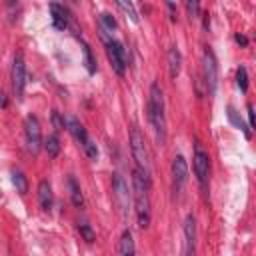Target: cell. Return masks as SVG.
<instances>
[{
	"label": "cell",
	"mask_w": 256,
	"mask_h": 256,
	"mask_svg": "<svg viewBox=\"0 0 256 256\" xmlns=\"http://www.w3.org/2000/svg\"><path fill=\"white\" fill-rule=\"evenodd\" d=\"M116 2V6L136 24L138 22V12H136V8H134V4H132V0H114Z\"/></svg>",
	"instance_id": "21"
},
{
	"label": "cell",
	"mask_w": 256,
	"mask_h": 256,
	"mask_svg": "<svg viewBox=\"0 0 256 256\" xmlns=\"http://www.w3.org/2000/svg\"><path fill=\"white\" fill-rule=\"evenodd\" d=\"M130 150H132V158L136 160L138 168L150 176V158H148V150H146V142L144 136L140 134L138 128H130Z\"/></svg>",
	"instance_id": "4"
},
{
	"label": "cell",
	"mask_w": 256,
	"mask_h": 256,
	"mask_svg": "<svg viewBox=\"0 0 256 256\" xmlns=\"http://www.w3.org/2000/svg\"><path fill=\"white\" fill-rule=\"evenodd\" d=\"M180 68H182V54H180L178 46H172V48L168 50V74H170L172 80L178 78Z\"/></svg>",
	"instance_id": "15"
},
{
	"label": "cell",
	"mask_w": 256,
	"mask_h": 256,
	"mask_svg": "<svg viewBox=\"0 0 256 256\" xmlns=\"http://www.w3.org/2000/svg\"><path fill=\"white\" fill-rule=\"evenodd\" d=\"M236 86L242 90V92H248V72L244 66H240L236 70Z\"/></svg>",
	"instance_id": "24"
},
{
	"label": "cell",
	"mask_w": 256,
	"mask_h": 256,
	"mask_svg": "<svg viewBox=\"0 0 256 256\" xmlns=\"http://www.w3.org/2000/svg\"><path fill=\"white\" fill-rule=\"evenodd\" d=\"M66 184H68V192H70V200H72V204H74L76 208H82V204H84V196H82L80 184L76 182L74 176H68Z\"/></svg>",
	"instance_id": "17"
},
{
	"label": "cell",
	"mask_w": 256,
	"mask_h": 256,
	"mask_svg": "<svg viewBox=\"0 0 256 256\" xmlns=\"http://www.w3.org/2000/svg\"><path fill=\"white\" fill-rule=\"evenodd\" d=\"M186 10H188L190 18H198V14H200V0H186Z\"/></svg>",
	"instance_id": "27"
},
{
	"label": "cell",
	"mask_w": 256,
	"mask_h": 256,
	"mask_svg": "<svg viewBox=\"0 0 256 256\" xmlns=\"http://www.w3.org/2000/svg\"><path fill=\"white\" fill-rule=\"evenodd\" d=\"M106 54H108V60H110V64H112V68H114V72H116L118 76H124L126 66H128L124 46H122L118 40L110 38V40H106Z\"/></svg>",
	"instance_id": "8"
},
{
	"label": "cell",
	"mask_w": 256,
	"mask_h": 256,
	"mask_svg": "<svg viewBox=\"0 0 256 256\" xmlns=\"http://www.w3.org/2000/svg\"><path fill=\"white\" fill-rule=\"evenodd\" d=\"M184 238H186L184 240V244H186L184 252L194 254L196 252V218L192 214H188L184 220Z\"/></svg>",
	"instance_id": "12"
},
{
	"label": "cell",
	"mask_w": 256,
	"mask_h": 256,
	"mask_svg": "<svg viewBox=\"0 0 256 256\" xmlns=\"http://www.w3.org/2000/svg\"><path fill=\"white\" fill-rule=\"evenodd\" d=\"M148 120L156 138L158 146H164L166 142V112H164V94L158 82L150 86L148 92Z\"/></svg>",
	"instance_id": "2"
},
{
	"label": "cell",
	"mask_w": 256,
	"mask_h": 256,
	"mask_svg": "<svg viewBox=\"0 0 256 256\" xmlns=\"http://www.w3.org/2000/svg\"><path fill=\"white\" fill-rule=\"evenodd\" d=\"M228 120H230V122H232V124H234L236 128H240V130H242V132L246 134V138H250V136H252L250 128H248V126H246V124L242 122V118L238 116V112H236V110H234L232 106H228Z\"/></svg>",
	"instance_id": "23"
},
{
	"label": "cell",
	"mask_w": 256,
	"mask_h": 256,
	"mask_svg": "<svg viewBox=\"0 0 256 256\" xmlns=\"http://www.w3.org/2000/svg\"><path fill=\"white\" fill-rule=\"evenodd\" d=\"M12 184H14L16 192H20V194L28 192V178L24 176L22 170H12Z\"/></svg>",
	"instance_id": "20"
},
{
	"label": "cell",
	"mask_w": 256,
	"mask_h": 256,
	"mask_svg": "<svg viewBox=\"0 0 256 256\" xmlns=\"http://www.w3.org/2000/svg\"><path fill=\"white\" fill-rule=\"evenodd\" d=\"M234 40H236L240 46H248V38H246V36H242V34H236V36H234Z\"/></svg>",
	"instance_id": "30"
},
{
	"label": "cell",
	"mask_w": 256,
	"mask_h": 256,
	"mask_svg": "<svg viewBox=\"0 0 256 256\" xmlns=\"http://www.w3.org/2000/svg\"><path fill=\"white\" fill-rule=\"evenodd\" d=\"M78 230H80V234H82V238L88 242V244H92L94 240H96V234H94V230H92V226L88 224V222H80V226H78Z\"/></svg>",
	"instance_id": "25"
},
{
	"label": "cell",
	"mask_w": 256,
	"mask_h": 256,
	"mask_svg": "<svg viewBox=\"0 0 256 256\" xmlns=\"http://www.w3.org/2000/svg\"><path fill=\"white\" fill-rule=\"evenodd\" d=\"M44 150H46L48 158H52V160L60 154V140H58V134H50V136L46 138V142H44Z\"/></svg>",
	"instance_id": "19"
},
{
	"label": "cell",
	"mask_w": 256,
	"mask_h": 256,
	"mask_svg": "<svg viewBox=\"0 0 256 256\" xmlns=\"http://www.w3.org/2000/svg\"><path fill=\"white\" fill-rule=\"evenodd\" d=\"M116 28H118V24H116V20H114V16H112V14H108V12L100 14V32H102L104 42H106V40H110V38L114 36Z\"/></svg>",
	"instance_id": "16"
},
{
	"label": "cell",
	"mask_w": 256,
	"mask_h": 256,
	"mask_svg": "<svg viewBox=\"0 0 256 256\" xmlns=\"http://www.w3.org/2000/svg\"><path fill=\"white\" fill-rule=\"evenodd\" d=\"M112 194H114V200H116V206H118L122 218L126 220L128 210H130V202H132V192L128 190V184L120 172L112 174Z\"/></svg>",
	"instance_id": "3"
},
{
	"label": "cell",
	"mask_w": 256,
	"mask_h": 256,
	"mask_svg": "<svg viewBox=\"0 0 256 256\" xmlns=\"http://www.w3.org/2000/svg\"><path fill=\"white\" fill-rule=\"evenodd\" d=\"M82 58H84V66H86L88 74H94L96 72V60H94L92 50H90V46L86 42H82Z\"/></svg>",
	"instance_id": "22"
},
{
	"label": "cell",
	"mask_w": 256,
	"mask_h": 256,
	"mask_svg": "<svg viewBox=\"0 0 256 256\" xmlns=\"http://www.w3.org/2000/svg\"><path fill=\"white\" fill-rule=\"evenodd\" d=\"M66 130L74 136V140H76L80 146H84V144L88 142V132H86V128L80 124V120L68 118V120H66Z\"/></svg>",
	"instance_id": "14"
},
{
	"label": "cell",
	"mask_w": 256,
	"mask_h": 256,
	"mask_svg": "<svg viewBox=\"0 0 256 256\" xmlns=\"http://www.w3.org/2000/svg\"><path fill=\"white\" fill-rule=\"evenodd\" d=\"M186 180H188V164H186L184 156L178 154L172 160V182H174V190L180 192L184 188Z\"/></svg>",
	"instance_id": "10"
},
{
	"label": "cell",
	"mask_w": 256,
	"mask_h": 256,
	"mask_svg": "<svg viewBox=\"0 0 256 256\" xmlns=\"http://www.w3.org/2000/svg\"><path fill=\"white\" fill-rule=\"evenodd\" d=\"M132 194H134V210L138 218V226L146 230L150 226V176L140 168L132 172Z\"/></svg>",
	"instance_id": "1"
},
{
	"label": "cell",
	"mask_w": 256,
	"mask_h": 256,
	"mask_svg": "<svg viewBox=\"0 0 256 256\" xmlns=\"http://www.w3.org/2000/svg\"><path fill=\"white\" fill-rule=\"evenodd\" d=\"M192 166H194V174H196V180H198L200 188L206 190V186H208V174H210V156H208V152L202 148V144H198V142H196V146H194Z\"/></svg>",
	"instance_id": "5"
},
{
	"label": "cell",
	"mask_w": 256,
	"mask_h": 256,
	"mask_svg": "<svg viewBox=\"0 0 256 256\" xmlns=\"http://www.w3.org/2000/svg\"><path fill=\"white\" fill-rule=\"evenodd\" d=\"M24 88H26V62H24V54L18 50L12 62V92L18 100L24 98Z\"/></svg>",
	"instance_id": "6"
},
{
	"label": "cell",
	"mask_w": 256,
	"mask_h": 256,
	"mask_svg": "<svg viewBox=\"0 0 256 256\" xmlns=\"http://www.w3.org/2000/svg\"><path fill=\"white\" fill-rule=\"evenodd\" d=\"M166 2H168V6H170V8H174V0H166Z\"/></svg>",
	"instance_id": "31"
},
{
	"label": "cell",
	"mask_w": 256,
	"mask_h": 256,
	"mask_svg": "<svg viewBox=\"0 0 256 256\" xmlns=\"http://www.w3.org/2000/svg\"><path fill=\"white\" fill-rule=\"evenodd\" d=\"M24 134H26V146L28 150L36 156L42 148V132H40V122L34 114H28L24 118Z\"/></svg>",
	"instance_id": "7"
},
{
	"label": "cell",
	"mask_w": 256,
	"mask_h": 256,
	"mask_svg": "<svg viewBox=\"0 0 256 256\" xmlns=\"http://www.w3.org/2000/svg\"><path fill=\"white\" fill-rule=\"evenodd\" d=\"M248 128H254V108L248 104Z\"/></svg>",
	"instance_id": "29"
},
{
	"label": "cell",
	"mask_w": 256,
	"mask_h": 256,
	"mask_svg": "<svg viewBox=\"0 0 256 256\" xmlns=\"http://www.w3.org/2000/svg\"><path fill=\"white\" fill-rule=\"evenodd\" d=\"M134 252H136V248H134L132 232H130V230H124V232H122V236H120V242H118V254L132 256Z\"/></svg>",
	"instance_id": "18"
},
{
	"label": "cell",
	"mask_w": 256,
	"mask_h": 256,
	"mask_svg": "<svg viewBox=\"0 0 256 256\" xmlns=\"http://www.w3.org/2000/svg\"><path fill=\"white\" fill-rule=\"evenodd\" d=\"M204 82H206L208 94L214 96L216 86H218V64H216L214 52L210 48L204 50Z\"/></svg>",
	"instance_id": "9"
},
{
	"label": "cell",
	"mask_w": 256,
	"mask_h": 256,
	"mask_svg": "<svg viewBox=\"0 0 256 256\" xmlns=\"http://www.w3.org/2000/svg\"><path fill=\"white\" fill-rule=\"evenodd\" d=\"M38 202H40V208L44 212H50V208L54 204V192H52L50 182H46V180H42L38 184Z\"/></svg>",
	"instance_id": "13"
},
{
	"label": "cell",
	"mask_w": 256,
	"mask_h": 256,
	"mask_svg": "<svg viewBox=\"0 0 256 256\" xmlns=\"http://www.w3.org/2000/svg\"><path fill=\"white\" fill-rule=\"evenodd\" d=\"M82 148H84V152H86V156H88L90 160H94V162L98 160V148H96V144H94L90 138H88V142H86Z\"/></svg>",
	"instance_id": "26"
},
{
	"label": "cell",
	"mask_w": 256,
	"mask_h": 256,
	"mask_svg": "<svg viewBox=\"0 0 256 256\" xmlns=\"http://www.w3.org/2000/svg\"><path fill=\"white\" fill-rule=\"evenodd\" d=\"M52 124H54V128H56V130H64V128H66L64 118H60V114H58L56 110L52 112Z\"/></svg>",
	"instance_id": "28"
},
{
	"label": "cell",
	"mask_w": 256,
	"mask_h": 256,
	"mask_svg": "<svg viewBox=\"0 0 256 256\" xmlns=\"http://www.w3.org/2000/svg\"><path fill=\"white\" fill-rule=\"evenodd\" d=\"M48 10H50L52 26H54L56 30H66V28H68V24H70V16H68L66 8H64V6H60V4H56V2H50Z\"/></svg>",
	"instance_id": "11"
}]
</instances>
